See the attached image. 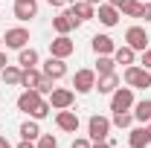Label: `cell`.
Here are the masks:
<instances>
[{
  "label": "cell",
  "mask_w": 151,
  "mask_h": 148,
  "mask_svg": "<svg viewBox=\"0 0 151 148\" xmlns=\"http://www.w3.org/2000/svg\"><path fill=\"white\" fill-rule=\"evenodd\" d=\"M38 105H41V93H38V90H26V93H20V99H18V111L32 113Z\"/></svg>",
  "instance_id": "30bf717a"
},
{
  "label": "cell",
  "mask_w": 151,
  "mask_h": 148,
  "mask_svg": "<svg viewBox=\"0 0 151 148\" xmlns=\"http://www.w3.org/2000/svg\"><path fill=\"white\" fill-rule=\"evenodd\" d=\"M18 148H35V145H32V142H29V139H23V142H20Z\"/></svg>",
  "instance_id": "e575fe53"
},
{
  "label": "cell",
  "mask_w": 151,
  "mask_h": 148,
  "mask_svg": "<svg viewBox=\"0 0 151 148\" xmlns=\"http://www.w3.org/2000/svg\"><path fill=\"white\" fill-rule=\"evenodd\" d=\"M122 3H125V0H111V6H116V9H119Z\"/></svg>",
  "instance_id": "f35d334b"
},
{
  "label": "cell",
  "mask_w": 151,
  "mask_h": 148,
  "mask_svg": "<svg viewBox=\"0 0 151 148\" xmlns=\"http://www.w3.org/2000/svg\"><path fill=\"white\" fill-rule=\"evenodd\" d=\"M93 148H113V145H111V142H96Z\"/></svg>",
  "instance_id": "d590c367"
},
{
  "label": "cell",
  "mask_w": 151,
  "mask_h": 148,
  "mask_svg": "<svg viewBox=\"0 0 151 148\" xmlns=\"http://www.w3.org/2000/svg\"><path fill=\"white\" fill-rule=\"evenodd\" d=\"M38 15V3L35 0H15V18L18 20H29Z\"/></svg>",
  "instance_id": "9c48e42d"
},
{
  "label": "cell",
  "mask_w": 151,
  "mask_h": 148,
  "mask_svg": "<svg viewBox=\"0 0 151 148\" xmlns=\"http://www.w3.org/2000/svg\"><path fill=\"white\" fill-rule=\"evenodd\" d=\"M67 0H50V6H64Z\"/></svg>",
  "instance_id": "8d00e7d4"
},
{
  "label": "cell",
  "mask_w": 151,
  "mask_h": 148,
  "mask_svg": "<svg viewBox=\"0 0 151 148\" xmlns=\"http://www.w3.org/2000/svg\"><path fill=\"white\" fill-rule=\"evenodd\" d=\"M41 75H44V73H38L35 67H29V70H23V75H20V84H23L26 90H35L38 81H41Z\"/></svg>",
  "instance_id": "d6986e66"
},
{
  "label": "cell",
  "mask_w": 151,
  "mask_h": 148,
  "mask_svg": "<svg viewBox=\"0 0 151 148\" xmlns=\"http://www.w3.org/2000/svg\"><path fill=\"white\" fill-rule=\"evenodd\" d=\"M134 105V93H131V87H116V90L111 93V111L116 113V111H128Z\"/></svg>",
  "instance_id": "3957f363"
},
{
  "label": "cell",
  "mask_w": 151,
  "mask_h": 148,
  "mask_svg": "<svg viewBox=\"0 0 151 148\" xmlns=\"http://www.w3.org/2000/svg\"><path fill=\"white\" fill-rule=\"evenodd\" d=\"M96 18L102 20L105 26H116V23H119V9L111 6V3H102V6H99V12H96Z\"/></svg>",
  "instance_id": "7c38bea8"
},
{
  "label": "cell",
  "mask_w": 151,
  "mask_h": 148,
  "mask_svg": "<svg viewBox=\"0 0 151 148\" xmlns=\"http://www.w3.org/2000/svg\"><path fill=\"white\" fill-rule=\"evenodd\" d=\"M55 125H58L61 131H70V134H76V131H78V116H76L73 111H58Z\"/></svg>",
  "instance_id": "8fae6325"
},
{
  "label": "cell",
  "mask_w": 151,
  "mask_h": 148,
  "mask_svg": "<svg viewBox=\"0 0 151 148\" xmlns=\"http://www.w3.org/2000/svg\"><path fill=\"white\" fill-rule=\"evenodd\" d=\"M20 137H23V139H29V142H32V139H38V137H41L38 122H23V125H20Z\"/></svg>",
  "instance_id": "d4e9b609"
},
{
  "label": "cell",
  "mask_w": 151,
  "mask_h": 148,
  "mask_svg": "<svg viewBox=\"0 0 151 148\" xmlns=\"http://www.w3.org/2000/svg\"><path fill=\"white\" fill-rule=\"evenodd\" d=\"M18 61H20V67H23V70H29V67H35V64H38V52L23 47V50H20V55H18Z\"/></svg>",
  "instance_id": "603a6c76"
},
{
  "label": "cell",
  "mask_w": 151,
  "mask_h": 148,
  "mask_svg": "<svg viewBox=\"0 0 151 148\" xmlns=\"http://www.w3.org/2000/svg\"><path fill=\"white\" fill-rule=\"evenodd\" d=\"M38 148H58V142L50 134H41V137H38Z\"/></svg>",
  "instance_id": "f546056e"
},
{
  "label": "cell",
  "mask_w": 151,
  "mask_h": 148,
  "mask_svg": "<svg viewBox=\"0 0 151 148\" xmlns=\"http://www.w3.org/2000/svg\"><path fill=\"white\" fill-rule=\"evenodd\" d=\"M125 81L131 84V87H151V70H145V67H125Z\"/></svg>",
  "instance_id": "6da1fadb"
},
{
  "label": "cell",
  "mask_w": 151,
  "mask_h": 148,
  "mask_svg": "<svg viewBox=\"0 0 151 148\" xmlns=\"http://www.w3.org/2000/svg\"><path fill=\"white\" fill-rule=\"evenodd\" d=\"M0 75H3V81H6V84H20L23 70H20V67H9V64H6V67L0 70Z\"/></svg>",
  "instance_id": "44dd1931"
},
{
  "label": "cell",
  "mask_w": 151,
  "mask_h": 148,
  "mask_svg": "<svg viewBox=\"0 0 151 148\" xmlns=\"http://www.w3.org/2000/svg\"><path fill=\"white\" fill-rule=\"evenodd\" d=\"M73 50H76V44H73L67 35H58L55 41H50V52H52L55 58H67V55H73Z\"/></svg>",
  "instance_id": "8992f818"
},
{
  "label": "cell",
  "mask_w": 151,
  "mask_h": 148,
  "mask_svg": "<svg viewBox=\"0 0 151 148\" xmlns=\"http://www.w3.org/2000/svg\"><path fill=\"white\" fill-rule=\"evenodd\" d=\"M113 61H116V64H128V67H131V64H134V50L128 47V44H125V47H116V50H113Z\"/></svg>",
  "instance_id": "ffe728a7"
},
{
  "label": "cell",
  "mask_w": 151,
  "mask_h": 148,
  "mask_svg": "<svg viewBox=\"0 0 151 148\" xmlns=\"http://www.w3.org/2000/svg\"><path fill=\"white\" fill-rule=\"evenodd\" d=\"M119 12L128 15V18H139V15H142V3H137V0H125V3L119 6Z\"/></svg>",
  "instance_id": "cb8c5ba5"
},
{
  "label": "cell",
  "mask_w": 151,
  "mask_h": 148,
  "mask_svg": "<svg viewBox=\"0 0 151 148\" xmlns=\"http://www.w3.org/2000/svg\"><path fill=\"white\" fill-rule=\"evenodd\" d=\"M6 64H9V61H6V55H3V52H0V70H3Z\"/></svg>",
  "instance_id": "74e56055"
},
{
  "label": "cell",
  "mask_w": 151,
  "mask_h": 148,
  "mask_svg": "<svg viewBox=\"0 0 151 148\" xmlns=\"http://www.w3.org/2000/svg\"><path fill=\"white\" fill-rule=\"evenodd\" d=\"M73 90H52V102H50V105H52V108H55V111H67V108H70V105H73Z\"/></svg>",
  "instance_id": "5bb4252c"
},
{
  "label": "cell",
  "mask_w": 151,
  "mask_h": 148,
  "mask_svg": "<svg viewBox=\"0 0 151 148\" xmlns=\"http://www.w3.org/2000/svg\"><path fill=\"white\" fill-rule=\"evenodd\" d=\"M142 64H145V70H151V47L142 52Z\"/></svg>",
  "instance_id": "1f68e13d"
},
{
  "label": "cell",
  "mask_w": 151,
  "mask_h": 148,
  "mask_svg": "<svg viewBox=\"0 0 151 148\" xmlns=\"http://www.w3.org/2000/svg\"><path fill=\"white\" fill-rule=\"evenodd\" d=\"M64 73H67V67H64V58H55V55H50V61L44 64V75H50V78L55 81V78H61Z\"/></svg>",
  "instance_id": "4fadbf2b"
},
{
  "label": "cell",
  "mask_w": 151,
  "mask_h": 148,
  "mask_svg": "<svg viewBox=\"0 0 151 148\" xmlns=\"http://www.w3.org/2000/svg\"><path fill=\"white\" fill-rule=\"evenodd\" d=\"M113 50V38H108V35H93V52L96 55H111Z\"/></svg>",
  "instance_id": "9a60e30c"
},
{
  "label": "cell",
  "mask_w": 151,
  "mask_h": 148,
  "mask_svg": "<svg viewBox=\"0 0 151 148\" xmlns=\"http://www.w3.org/2000/svg\"><path fill=\"white\" fill-rule=\"evenodd\" d=\"M128 139H131V148H145L151 145V137H148V128H137L128 134Z\"/></svg>",
  "instance_id": "e0dca14e"
},
{
  "label": "cell",
  "mask_w": 151,
  "mask_h": 148,
  "mask_svg": "<svg viewBox=\"0 0 151 148\" xmlns=\"http://www.w3.org/2000/svg\"><path fill=\"white\" fill-rule=\"evenodd\" d=\"M139 18H145L151 23V3H142V15H139Z\"/></svg>",
  "instance_id": "4dcf8cb0"
},
{
  "label": "cell",
  "mask_w": 151,
  "mask_h": 148,
  "mask_svg": "<svg viewBox=\"0 0 151 148\" xmlns=\"http://www.w3.org/2000/svg\"><path fill=\"white\" fill-rule=\"evenodd\" d=\"M0 44H3V38H0Z\"/></svg>",
  "instance_id": "b9f144b4"
},
{
  "label": "cell",
  "mask_w": 151,
  "mask_h": 148,
  "mask_svg": "<svg viewBox=\"0 0 151 148\" xmlns=\"http://www.w3.org/2000/svg\"><path fill=\"white\" fill-rule=\"evenodd\" d=\"M50 111H52V105L41 99V105H38L35 111H32V116H35V119H44V116H50Z\"/></svg>",
  "instance_id": "83f0119b"
},
{
  "label": "cell",
  "mask_w": 151,
  "mask_h": 148,
  "mask_svg": "<svg viewBox=\"0 0 151 148\" xmlns=\"http://www.w3.org/2000/svg\"><path fill=\"white\" fill-rule=\"evenodd\" d=\"M96 87H99V93H113L116 87H119V75H116V73L99 75V81H96Z\"/></svg>",
  "instance_id": "2e32d148"
},
{
  "label": "cell",
  "mask_w": 151,
  "mask_h": 148,
  "mask_svg": "<svg viewBox=\"0 0 151 148\" xmlns=\"http://www.w3.org/2000/svg\"><path fill=\"white\" fill-rule=\"evenodd\" d=\"M87 3H90V6H96V3H99V6H102V0H87Z\"/></svg>",
  "instance_id": "ab89813d"
},
{
  "label": "cell",
  "mask_w": 151,
  "mask_h": 148,
  "mask_svg": "<svg viewBox=\"0 0 151 148\" xmlns=\"http://www.w3.org/2000/svg\"><path fill=\"white\" fill-rule=\"evenodd\" d=\"M73 87L78 93H90L96 87V73H93V70H78L76 78H73Z\"/></svg>",
  "instance_id": "52a82bcc"
},
{
  "label": "cell",
  "mask_w": 151,
  "mask_h": 148,
  "mask_svg": "<svg viewBox=\"0 0 151 148\" xmlns=\"http://www.w3.org/2000/svg\"><path fill=\"white\" fill-rule=\"evenodd\" d=\"M35 90L41 93V96H44V93H52V78H50V75H41V81H38Z\"/></svg>",
  "instance_id": "f1b7e54d"
},
{
  "label": "cell",
  "mask_w": 151,
  "mask_h": 148,
  "mask_svg": "<svg viewBox=\"0 0 151 148\" xmlns=\"http://www.w3.org/2000/svg\"><path fill=\"white\" fill-rule=\"evenodd\" d=\"M134 119H139V122H151V99H142V102H137Z\"/></svg>",
  "instance_id": "7402d4cb"
},
{
  "label": "cell",
  "mask_w": 151,
  "mask_h": 148,
  "mask_svg": "<svg viewBox=\"0 0 151 148\" xmlns=\"http://www.w3.org/2000/svg\"><path fill=\"white\" fill-rule=\"evenodd\" d=\"M73 148H93V145H90L87 139H76V142H73Z\"/></svg>",
  "instance_id": "d6a6232c"
},
{
  "label": "cell",
  "mask_w": 151,
  "mask_h": 148,
  "mask_svg": "<svg viewBox=\"0 0 151 148\" xmlns=\"http://www.w3.org/2000/svg\"><path fill=\"white\" fill-rule=\"evenodd\" d=\"M3 41H6L9 50H23L26 41H29V32H26V29H9V32L3 35Z\"/></svg>",
  "instance_id": "ba28073f"
},
{
  "label": "cell",
  "mask_w": 151,
  "mask_h": 148,
  "mask_svg": "<svg viewBox=\"0 0 151 148\" xmlns=\"http://www.w3.org/2000/svg\"><path fill=\"white\" fill-rule=\"evenodd\" d=\"M87 131H90V139H93V142H105V139H108V131H111V119H105V116H90Z\"/></svg>",
  "instance_id": "7a4b0ae2"
},
{
  "label": "cell",
  "mask_w": 151,
  "mask_h": 148,
  "mask_svg": "<svg viewBox=\"0 0 151 148\" xmlns=\"http://www.w3.org/2000/svg\"><path fill=\"white\" fill-rule=\"evenodd\" d=\"M111 122L116 125V128H128V125L134 122V116H131L128 111H116V113H113V119H111Z\"/></svg>",
  "instance_id": "4316f807"
},
{
  "label": "cell",
  "mask_w": 151,
  "mask_h": 148,
  "mask_svg": "<svg viewBox=\"0 0 151 148\" xmlns=\"http://www.w3.org/2000/svg\"><path fill=\"white\" fill-rule=\"evenodd\" d=\"M70 12H73L78 20H90V18H96L93 6H90L87 0H81V3H73V6H70Z\"/></svg>",
  "instance_id": "ac0fdd59"
},
{
  "label": "cell",
  "mask_w": 151,
  "mask_h": 148,
  "mask_svg": "<svg viewBox=\"0 0 151 148\" xmlns=\"http://www.w3.org/2000/svg\"><path fill=\"white\" fill-rule=\"evenodd\" d=\"M0 148H12V142H9L6 137H0Z\"/></svg>",
  "instance_id": "836d02e7"
},
{
  "label": "cell",
  "mask_w": 151,
  "mask_h": 148,
  "mask_svg": "<svg viewBox=\"0 0 151 148\" xmlns=\"http://www.w3.org/2000/svg\"><path fill=\"white\" fill-rule=\"evenodd\" d=\"M148 137H151V128H148Z\"/></svg>",
  "instance_id": "60d3db41"
},
{
  "label": "cell",
  "mask_w": 151,
  "mask_h": 148,
  "mask_svg": "<svg viewBox=\"0 0 151 148\" xmlns=\"http://www.w3.org/2000/svg\"><path fill=\"white\" fill-rule=\"evenodd\" d=\"M125 41H128V47H131L134 52H137V50H142V52L148 50V35H145L142 26H131V29L125 32Z\"/></svg>",
  "instance_id": "5b68a950"
},
{
  "label": "cell",
  "mask_w": 151,
  "mask_h": 148,
  "mask_svg": "<svg viewBox=\"0 0 151 148\" xmlns=\"http://www.w3.org/2000/svg\"><path fill=\"white\" fill-rule=\"evenodd\" d=\"M113 64H116V61H113L111 55H99V61H96V73H99V75L113 73Z\"/></svg>",
  "instance_id": "484cf974"
},
{
  "label": "cell",
  "mask_w": 151,
  "mask_h": 148,
  "mask_svg": "<svg viewBox=\"0 0 151 148\" xmlns=\"http://www.w3.org/2000/svg\"><path fill=\"white\" fill-rule=\"evenodd\" d=\"M78 23H81V20H78L73 12L67 9V12H61V15H55V18H52V29H55L58 35H67V32H70V29H76Z\"/></svg>",
  "instance_id": "277c9868"
}]
</instances>
